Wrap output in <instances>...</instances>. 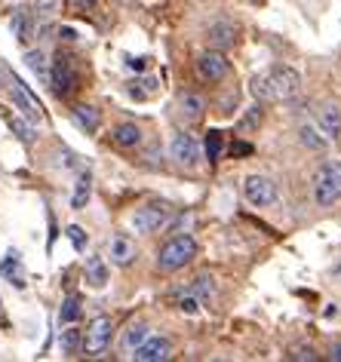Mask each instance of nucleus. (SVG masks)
Returning <instances> with one entry per match:
<instances>
[{
	"label": "nucleus",
	"mask_w": 341,
	"mask_h": 362,
	"mask_svg": "<svg viewBox=\"0 0 341 362\" xmlns=\"http://www.w3.org/2000/svg\"><path fill=\"white\" fill-rule=\"evenodd\" d=\"M301 93V74L289 65H277L253 80V95L258 102H289Z\"/></svg>",
	"instance_id": "1"
},
{
	"label": "nucleus",
	"mask_w": 341,
	"mask_h": 362,
	"mask_svg": "<svg viewBox=\"0 0 341 362\" xmlns=\"http://www.w3.org/2000/svg\"><path fill=\"white\" fill-rule=\"evenodd\" d=\"M197 255V240L187 237V233H178V237L166 240L160 246V255H157V267L163 274H173V270H182L185 264H191Z\"/></svg>",
	"instance_id": "2"
},
{
	"label": "nucleus",
	"mask_w": 341,
	"mask_h": 362,
	"mask_svg": "<svg viewBox=\"0 0 341 362\" xmlns=\"http://www.w3.org/2000/svg\"><path fill=\"white\" fill-rule=\"evenodd\" d=\"M341 197V160H326L313 175V200L317 206H332Z\"/></svg>",
	"instance_id": "3"
},
{
	"label": "nucleus",
	"mask_w": 341,
	"mask_h": 362,
	"mask_svg": "<svg viewBox=\"0 0 341 362\" xmlns=\"http://www.w3.org/2000/svg\"><path fill=\"white\" fill-rule=\"evenodd\" d=\"M0 74L6 77V83H4V86L10 89L13 102H16V107H19V111H22V117H25V120H31V123H40V120H43V111H40V102H37V95H34L31 89L25 86L22 80L16 77V74H13V71L6 68V65H0Z\"/></svg>",
	"instance_id": "4"
},
{
	"label": "nucleus",
	"mask_w": 341,
	"mask_h": 362,
	"mask_svg": "<svg viewBox=\"0 0 341 362\" xmlns=\"http://www.w3.org/2000/svg\"><path fill=\"white\" fill-rule=\"evenodd\" d=\"M231 74V62L224 59L221 49H206L197 56V77L206 80V83H219Z\"/></svg>",
	"instance_id": "5"
},
{
	"label": "nucleus",
	"mask_w": 341,
	"mask_h": 362,
	"mask_svg": "<svg viewBox=\"0 0 341 362\" xmlns=\"http://www.w3.org/2000/svg\"><path fill=\"white\" fill-rule=\"evenodd\" d=\"M74 86H77V74H74V68H71V59L65 52H59V56L52 59V68H50V89L59 98H65Z\"/></svg>",
	"instance_id": "6"
},
{
	"label": "nucleus",
	"mask_w": 341,
	"mask_h": 362,
	"mask_svg": "<svg viewBox=\"0 0 341 362\" xmlns=\"http://www.w3.org/2000/svg\"><path fill=\"white\" fill-rule=\"evenodd\" d=\"M243 197L253 206H258V209H265V206H274L277 203V185L271 178H265V175H249L243 181Z\"/></svg>",
	"instance_id": "7"
},
{
	"label": "nucleus",
	"mask_w": 341,
	"mask_h": 362,
	"mask_svg": "<svg viewBox=\"0 0 341 362\" xmlns=\"http://www.w3.org/2000/svg\"><path fill=\"white\" fill-rule=\"evenodd\" d=\"M166 221H169V209L163 203H148V206H141V209L132 212V228L139 233H157Z\"/></svg>",
	"instance_id": "8"
},
{
	"label": "nucleus",
	"mask_w": 341,
	"mask_h": 362,
	"mask_svg": "<svg viewBox=\"0 0 341 362\" xmlns=\"http://www.w3.org/2000/svg\"><path fill=\"white\" fill-rule=\"evenodd\" d=\"M111 320L108 316H98V320H93V325L86 329V338H83V350L86 356H102V353L108 350V344H111Z\"/></svg>",
	"instance_id": "9"
},
{
	"label": "nucleus",
	"mask_w": 341,
	"mask_h": 362,
	"mask_svg": "<svg viewBox=\"0 0 341 362\" xmlns=\"http://www.w3.org/2000/svg\"><path fill=\"white\" fill-rule=\"evenodd\" d=\"M169 157L178 166H197V157H200V144L194 141V135L178 132L173 141H169Z\"/></svg>",
	"instance_id": "10"
},
{
	"label": "nucleus",
	"mask_w": 341,
	"mask_h": 362,
	"mask_svg": "<svg viewBox=\"0 0 341 362\" xmlns=\"http://www.w3.org/2000/svg\"><path fill=\"white\" fill-rule=\"evenodd\" d=\"M169 356H173V344L166 338H145L132 350V359L136 362H163Z\"/></svg>",
	"instance_id": "11"
},
{
	"label": "nucleus",
	"mask_w": 341,
	"mask_h": 362,
	"mask_svg": "<svg viewBox=\"0 0 341 362\" xmlns=\"http://www.w3.org/2000/svg\"><path fill=\"white\" fill-rule=\"evenodd\" d=\"M317 126H320V132L326 135L329 141H335L338 135H341V107L335 102L320 105L317 107Z\"/></svg>",
	"instance_id": "12"
},
{
	"label": "nucleus",
	"mask_w": 341,
	"mask_h": 362,
	"mask_svg": "<svg viewBox=\"0 0 341 362\" xmlns=\"http://www.w3.org/2000/svg\"><path fill=\"white\" fill-rule=\"evenodd\" d=\"M206 40H209V49H231L237 43V25L231 22H215L209 25V31H206Z\"/></svg>",
	"instance_id": "13"
},
{
	"label": "nucleus",
	"mask_w": 341,
	"mask_h": 362,
	"mask_svg": "<svg viewBox=\"0 0 341 362\" xmlns=\"http://www.w3.org/2000/svg\"><path fill=\"white\" fill-rule=\"evenodd\" d=\"M0 276L10 279L16 288H25V286H28V270H25V264L19 261V255H16V252H10V255L0 261Z\"/></svg>",
	"instance_id": "14"
},
{
	"label": "nucleus",
	"mask_w": 341,
	"mask_h": 362,
	"mask_svg": "<svg viewBox=\"0 0 341 362\" xmlns=\"http://www.w3.org/2000/svg\"><path fill=\"white\" fill-rule=\"evenodd\" d=\"M108 255H111V261H114L117 267H129L132 261H136V246H132L129 237L117 233V237L111 240V252H108Z\"/></svg>",
	"instance_id": "15"
},
{
	"label": "nucleus",
	"mask_w": 341,
	"mask_h": 362,
	"mask_svg": "<svg viewBox=\"0 0 341 362\" xmlns=\"http://www.w3.org/2000/svg\"><path fill=\"white\" fill-rule=\"evenodd\" d=\"M71 120H74L83 132L93 135L98 129V120H102V114H98V107H93V105H74V107H71Z\"/></svg>",
	"instance_id": "16"
},
{
	"label": "nucleus",
	"mask_w": 341,
	"mask_h": 362,
	"mask_svg": "<svg viewBox=\"0 0 341 362\" xmlns=\"http://www.w3.org/2000/svg\"><path fill=\"white\" fill-rule=\"evenodd\" d=\"M203 111H206V102L197 93H182V95H178V114H182L187 123L200 120Z\"/></svg>",
	"instance_id": "17"
},
{
	"label": "nucleus",
	"mask_w": 341,
	"mask_h": 362,
	"mask_svg": "<svg viewBox=\"0 0 341 362\" xmlns=\"http://www.w3.org/2000/svg\"><path fill=\"white\" fill-rule=\"evenodd\" d=\"M37 19H34V10H19L13 16V31L16 37H19V43H28L34 37V28H37Z\"/></svg>",
	"instance_id": "18"
},
{
	"label": "nucleus",
	"mask_w": 341,
	"mask_h": 362,
	"mask_svg": "<svg viewBox=\"0 0 341 362\" xmlns=\"http://www.w3.org/2000/svg\"><path fill=\"white\" fill-rule=\"evenodd\" d=\"M83 279H86V286H93V288H105L108 286V264L98 255L89 258L86 270H83Z\"/></svg>",
	"instance_id": "19"
},
{
	"label": "nucleus",
	"mask_w": 341,
	"mask_h": 362,
	"mask_svg": "<svg viewBox=\"0 0 341 362\" xmlns=\"http://www.w3.org/2000/svg\"><path fill=\"white\" fill-rule=\"evenodd\" d=\"M89 194H93V175H89V169H83L77 175L74 194H71V209H83V206L89 203Z\"/></svg>",
	"instance_id": "20"
},
{
	"label": "nucleus",
	"mask_w": 341,
	"mask_h": 362,
	"mask_svg": "<svg viewBox=\"0 0 341 362\" xmlns=\"http://www.w3.org/2000/svg\"><path fill=\"white\" fill-rule=\"evenodd\" d=\"M151 338V329H148V322H132L127 332H123V338H120V347L123 350H136L141 341Z\"/></svg>",
	"instance_id": "21"
},
{
	"label": "nucleus",
	"mask_w": 341,
	"mask_h": 362,
	"mask_svg": "<svg viewBox=\"0 0 341 362\" xmlns=\"http://www.w3.org/2000/svg\"><path fill=\"white\" fill-rule=\"evenodd\" d=\"M299 139H301V144H308V148L317 151V153H323V151L329 148V139H326V135H323L317 126H308V123H304L301 129H299Z\"/></svg>",
	"instance_id": "22"
},
{
	"label": "nucleus",
	"mask_w": 341,
	"mask_h": 362,
	"mask_svg": "<svg viewBox=\"0 0 341 362\" xmlns=\"http://www.w3.org/2000/svg\"><path fill=\"white\" fill-rule=\"evenodd\" d=\"M139 141H141V129L136 123H120L114 129V144H120V148H136Z\"/></svg>",
	"instance_id": "23"
},
{
	"label": "nucleus",
	"mask_w": 341,
	"mask_h": 362,
	"mask_svg": "<svg viewBox=\"0 0 341 362\" xmlns=\"http://www.w3.org/2000/svg\"><path fill=\"white\" fill-rule=\"evenodd\" d=\"M80 313H83V301H80V295H68L65 304H62V310H59V320L65 325H71V322L80 320Z\"/></svg>",
	"instance_id": "24"
},
{
	"label": "nucleus",
	"mask_w": 341,
	"mask_h": 362,
	"mask_svg": "<svg viewBox=\"0 0 341 362\" xmlns=\"http://www.w3.org/2000/svg\"><path fill=\"white\" fill-rule=\"evenodd\" d=\"M80 347H83V334H80L77 322H71V329H65V334H62V353H65V356H74Z\"/></svg>",
	"instance_id": "25"
},
{
	"label": "nucleus",
	"mask_w": 341,
	"mask_h": 362,
	"mask_svg": "<svg viewBox=\"0 0 341 362\" xmlns=\"http://www.w3.org/2000/svg\"><path fill=\"white\" fill-rule=\"evenodd\" d=\"M25 62H28V68H31L34 74H37V77L43 80V83L50 86V68H47V56H43L40 49H31L28 56H25Z\"/></svg>",
	"instance_id": "26"
},
{
	"label": "nucleus",
	"mask_w": 341,
	"mask_h": 362,
	"mask_svg": "<svg viewBox=\"0 0 341 362\" xmlns=\"http://www.w3.org/2000/svg\"><path fill=\"white\" fill-rule=\"evenodd\" d=\"M10 129H13L16 135H19V139H22L25 144H34V141H37V132H34V126H31V120H28V123H25V120H22V117H10Z\"/></svg>",
	"instance_id": "27"
},
{
	"label": "nucleus",
	"mask_w": 341,
	"mask_h": 362,
	"mask_svg": "<svg viewBox=\"0 0 341 362\" xmlns=\"http://www.w3.org/2000/svg\"><path fill=\"white\" fill-rule=\"evenodd\" d=\"M221 151H224L221 132H219V129H209V135H206V157H209V163L219 160V157H221Z\"/></svg>",
	"instance_id": "28"
},
{
	"label": "nucleus",
	"mask_w": 341,
	"mask_h": 362,
	"mask_svg": "<svg viewBox=\"0 0 341 362\" xmlns=\"http://www.w3.org/2000/svg\"><path fill=\"white\" fill-rule=\"evenodd\" d=\"M187 292H194L197 298H200V301H209L212 298V292H215V286H212V276H197L194 283H191V288H187Z\"/></svg>",
	"instance_id": "29"
},
{
	"label": "nucleus",
	"mask_w": 341,
	"mask_h": 362,
	"mask_svg": "<svg viewBox=\"0 0 341 362\" xmlns=\"http://www.w3.org/2000/svg\"><path fill=\"white\" fill-rule=\"evenodd\" d=\"M56 16V0H37L34 4V19L37 22H50Z\"/></svg>",
	"instance_id": "30"
},
{
	"label": "nucleus",
	"mask_w": 341,
	"mask_h": 362,
	"mask_svg": "<svg viewBox=\"0 0 341 362\" xmlns=\"http://www.w3.org/2000/svg\"><path fill=\"white\" fill-rule=\"evenodd\" d=\"M200 298H197L194 292H182V295H178V307H182V313H197V310H200Z\"/></svg>",
	"instance_id": "31"
},
{
	"label": "nucleus",
	"mask_w": 341,
	"mask_h": 362,
	"mask_svg": "<svg viewBox=\"0 0 341 362\" xmlns=\"http://www.w3.org/2000/svg\"><path fill=\"white\" fill-rule=\"evenodd\" d=\"M68 240H71V246H74L77 252L86 249V233H83V228H80V224H71V228H68Z\"/></svg>",
	"instance_id": "32"
},
{
	"label": "nucleus",
	"mask_w": 341,
	"mask_h": 362,
	"mask_svg": "<svg viewBox=\"0 0 341 362\" xmlns=\"http://www.w3.org/2000/svg\"><path fill=\"white\" fill-rule=\"evenodd\" d=\"M262 123V107H253L246 117H243V123H240V132H249V129H255V126Z\"/></svg>",
	"instance_id": "33"
},
{
	"label": "nucleus",
	"mask_w": 341,
	"mask_h": 362,
	"mask_svg": "<svg viewBox=\"0 0 341 362\" xmlns=\"http://www.w3.org/2000/svg\"><path fill=\"white\" fill-rule=\"evenodd\" d=\"M289 359H308V362H313V359H320V353L313 350V347H292V353H289Z\"/></svg>",
	"instance_id": "34"
},
{
	"label": "nucleus",
	"mask_w": 341,
	"mask_h": 362,
	"mask_svg": "<svg viewBox=\"0 0 341 362\" xmlns=\"http://www.w3.org/2000/svg\"><path fill=\"white\" fill-rule=\"evenodd\" d=\"M249 153H253V144H249V141H234V144H231V157H249Z\"/></svg>",
	"instance_id": "35"
},
{
	"label": "nucleus",
	"mask_w": 341,
	"mask_h": 362,
	"mask_svg": "<svg viewBox=\"0 0 341 362\" xmlns=\"http://www.w3.org/2000/svg\"><path fill=\"white\" fill-rule=\"evenodd\" d=\"M71 6H74V10H96L98 0H71Z\"/></svg>",
	"instance_id": "36"
},
{
	"label": "nucleus",
	"mask_w": 341,
	"mask_h": 362,
	"mask_svg": "<svg viewBox=\"0 0 341 362\" xmlns=\"http://www.w3.org/2000/svg\"><path fill=\"white\" fill-rule=\"evenodd\" d=\"M127 65H129L132 71H145V68H148V62H145V59H136V56H132V59H127Z\"/></svg>",
	"instance_id": "37"
},
{
	"label": "nucleus",
	"mask_w": 341,
	"mask_h": 362,
	"mask_svg": "<svg viewBox=\"0 0 341 362\" xmlns=\"http://www.w3.org/2000/svg\"><path fill=\"white\" fill-rule=\"evenodd\" d=\"M59 34H62V40H68V43H74V40H77V31H74V28H62Z\"/></svg>",
	"instance_id": "38"
},
{
	"label": "nucleus",
	"mask_w": 341,
	"mask_h": 362,
	"mask_svg": "<svg viewBox=\"0 0 341 362\" xmlns=\"http://www.w3.org/2000/svg\"><path fill=\"white\" fill-rule=\"evenodd\" d=\"M329 359L332 362H341V344H332V347H329Z\"/></svg>",
	"instance_id": "39"
},
{
	"label": "nucleus",
	"mask_w": 341,
	"mask_h": 362,
	"mask_svg": "<svg viewBox=\"0 0 341 362\" xmlns=\"http://www.w3.org/2000/svg\"><path fill=\"white\" fill-rule=\"evenodd\" d=\"M335 276H338V279H341V264H338V267H335Z\"/></svg>",
	"instance_id": "40"
}]
</instances>
